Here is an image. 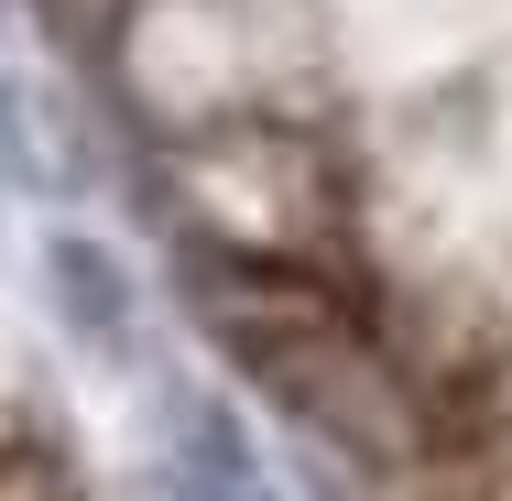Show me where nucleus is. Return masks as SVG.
<instances>
[{
  "instance_id": "f257e3e1",
  "label": "nucleus",
  "mask_w": 512,
  "mask_h": 501,
  "mask_svg": "<svg viewBox=\"0 0 512 501\" xmlns=\"http://www.w3.org/2000/svg\"><path fill=\"white\" fill-rule=\"evenodd\" d=\"M404 469L436 501H512V338H404Z\"/></svg>"
},
{
  "instance_id": "f03ea898",
  "label": "nucleus",
  "mask_w": 512,
  "mask_h": 501,
  "mask_svg": "<svg viewBox=\"0 0 512 501\" xmlns=\"http://www.w3.org/2000/svg\"><path fill=\"white\" fill-rule=\"evenodd\" d=\"M0 501H88V491H77L44 447H11V458H0Z\"/></svg>"
}]
</instances>
